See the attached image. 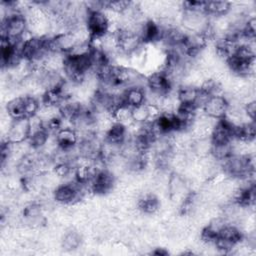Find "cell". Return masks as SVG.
Segmentation results:
<instances>
[{"instance_id": "277c9868", "label": "cell", "mask_w": 256, "mask_h": 256, "mask_svg": "<svg viewBox=\"0 0 256 256\" xmlns=\"http://www.w3.org/2000/svg\"><path fill=\"white\" fill-rule=\"evenodd\" d=\"M59 148L70 149L78 144V134L75 129L70 127H62L54 135Z\"/></svg>"}, {"instance_id": "8fae6325", "label": "cell", "mask_w": 256, "mask_h": 256, "mask_svg": "<svg viewBox=\"0 0 256 256\" xmlns=\"http://www.w3.org/2000/svg\"><path fill=\"white\" fill-rule=\"evenodd\" d=\"M131 111H132V119L134 123L143 124L150 121V114H149L147 104H142L140 106L131 108Z\"/></svg>"}, {"instance_id": "52a82bcc", "label": "cell", "mask_w": 256, "mask_h": 256, "mask_svg": "<svg viewBox=\"0 0 256 256\" xmlns=\"http://www.w3.org/2000/svg\"><path fill=\"white\" fill-rule=\"evenodd\" d=\"M5 112L14 120L26 117L24 95L15 96L9 99L5 106Z\"/></svg>"}, {"instance_id": "7c38bea8", "label": "cell", "mask_w": 256, "mask_h": 256, "mask_svg": "<svg viewBox=\"0 0 256 256\" xmlns=\"http://www.w3.org/2000/svg\"><path fill=\"white\" fill-rule=\"evenodd\" d=\"M244 112L248 119L251 121H255V116H256V101L252 100L250 102H247L246 104L243 105Z\"/></svg>"}, {"instance_id": "ba28073f", "label": "cell", "mask_w": 256, "mask_h": 256, "mask_svg": "<svg viewBox=\"0 0 256 256\" xmlns=\"http://www.w3.org/2000/svg\"><path fill=\"white\" fill-rule=\"evenodd\" d=\"M231 7L232 3L228 1H205V13L210 18L228 15Z\"/></svg>"}, {"instance_id": "30bf717a", "label": "cell", "mask_w": 256, "mask_h": 256, "mask_svg": "<svg viewBox=\"0 0 256 256\" xmlns=\"http://www.w3.org/2000/svg\"><path fill=\"white\" fill-rule=\"evenodd\" d=\"M82 242V236L81 234L76 230H69L66 233H64L61 241L62 248L67 251H72L81 245Z\"/></svg>"}, {"instance_id": "9c48e42d", "label": "cell", "mask_w": 256, "mask_h": 256, "mask_svg": "<svg viewBox=\"0 0 256 256\" xmlns=\"http://www.w3.org/2000/svg\"><path fill=\"white\" fill-rule=\"evenodd\" d=\"M114 121L116 123H119L123 126H125L126 128L131 126L134 122L132 119V111L131 108L125 104L119 105L118 107H116L114 109V111L112 112Z\"/></svg>"}, {"instance_id": "7a4b0ae2", "label": "cell", "mask_w": 256, "mask_h": 256, "mask_svg": "<svg viewBox=\"0 0 256 256\" xmlns=\"http://www.w3.org/2000/svg\"><path fill=\"white\" fill-rule=\"evenodd\" d=\"M229 107L228 100L225 95H214L210 96L204 103L201 111L207 117L219 120L224 118Z\"/></svg>"}, {"instance_id": "8992f818", "label": "cell", "mask_w": 256, "mask_h": 256, "mask_svg": "<svg viewBox=\"0 0 256 256\" xmlns=\"http://www.w3.org/2000/svg\"><path fill=\"white\" fill-rule=\"evenodd\" d=\"M123 103L130 108L145 104V90L140 87H129L123 93Z\"/></svg>"}, {"instance_id": "6da1fadb", "label": "cell", "mask_w": 256, "mask_h": 256, "mask_svg": "<svg viewBox=\"0 0 256 256\" xmlns=\"http://www.w3.org/2000/svg\"><path fill=\"white\" fill-rule=\"evenodd\" d=\"M31 133L30 120L28 117L14 119L6 130V135L4 141L13 144L23 143L28 140Z\"/></svg>"}, {"instance_id": "5b68a950", "label": "cell", "mask_w": 256, "mask_h": 256, "mask_svg": "<svg viewBox=\"0 0 256 256\" xmlns=\"http://www.w3.org/2000/svg\"><path fill=\"white\" fill-rule=\"evenodd\" d=\"M176 93L179 104L196 106V102L200 93V88L192 85H180L177 88Z\"/></svg>"}, {"instance_id": "4fadbf2b", "label": "cell", "mask_w": 256, "mask_h": 256, "mask_svg": "<svg viewBox=\"0 0 256 256\" xmlns=\"http://www.w3.org/2000/svg\"><path fill=\"white\" fill-rule=\"evenodd\" d=\"M152 254H156V255H167L168 251L165 250L164 248H155L154 251H152Z\"/></svg>"}, {"instance_id": "3957f363", "label": "cell", "mask_w": 256, "mask_h": 256, "mask_svg": "<svg viewBox=\"0 0 256 256\" xmlns=\"http://www.w3.org/2000/svg\"><path fill=\"white\" fill-rule=\"evenodd\" d=\"M86 26L91 35V38L100 37L109 31L110 22L104 10L95 11L88 13L86 18Z\"/></svg>"}]
</instances>
